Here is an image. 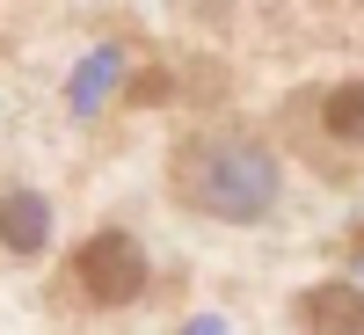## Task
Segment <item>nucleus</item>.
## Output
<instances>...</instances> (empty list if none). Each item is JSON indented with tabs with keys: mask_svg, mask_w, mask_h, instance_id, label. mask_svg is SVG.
Returning a JSON list of instances; mask_svg holds the SVG:
<instances>
[{
	"mask_svg": "<svg viewBox=\"0 0 364 335\" xmlns=\"http://www.w3.org/2000/svg\"><path fill=\"white\" fill-rule=\"evenodd\" d=\"M175 197L226 226H255L277 204V161L255 139H190L175 154Z\"/></svg>",
	"mask_w": 364,
	"mask_h": 335,
	"instance_id": "obj_1",
	"label": "nucleus"
},
{
	"mask_svg": "<svg viewBox=\"0 0 364 335\" xmlns=\"http://www.w3.org/2000/svg\"><path fill=\"white\" fill-rule=\"evenodd\" d=\"M73 285L95 299V307H132V299L146 292V248L132 233H87L73 248Z\"/></svg>",
	"mask_w": 364,
	"mask_h": 335,
	"instance_id": "obj_2",
	"label": "nucleus"
},
{
	"mask_svg": "<svg viewBox=\"0 0 364 335\" xmlns=\"http://www.w3.org/2000/svg\"><path fill=\"white\" fill-rule=\"evenodd\" d=\"M51 240V204L37 190H8L0 197V248L8 255H44Z\"/></svg>",
	"mask_w": 364,
	"mask_h": 335,
	"instance_id": "obj_3",
	"label": "nucleus"
},
{
	"mask_svg": "<svg viewBox=\"0 0 364 335\" xmlns=\"http://www.w3.org/2000/svg\"><path fill=\"white\" fill-rule=\"evenodd\" d=\"M299 314L314 321V335H357V328H364V292H350V285H314L306 299H299Z\"/></svg>",
	"mask_w": 364,
	"mask_h": 335,
	"instance_id": "obj_4",
	"label": "nucleus"
},
{
	"mask_svg": "<svg viewBox=\"0 0 364 335\" xmlns=\"http://www.w3.org/2000/svg\"><path fill=\"white\" fill-rule=\"evenodd\" d=\"M321 124L336 132V139H364V80H350V87H336V95L321 102Z\"/></svg>",
	"mask_w": 364,
	"mask_h": 335,
	"instance_id": "obj_5",
	"label": "nucleus"
},
{
	"mask_svg": "<svg viewBox=\"0 0 364 335\" xmlns=\"http://www.w3.org/2000/svg\"><path fill=\"white\" fill-rule=\"evenodd\" d=\"M124 102H132V110L168 102V73H161V66H154V73H132V80H124Z\"/></svg>",
	"mask_w": 364,
	"mask_h": 335,
	"instance_id": "obj_6",
	"label": "nucleus"
}]
</instances>
